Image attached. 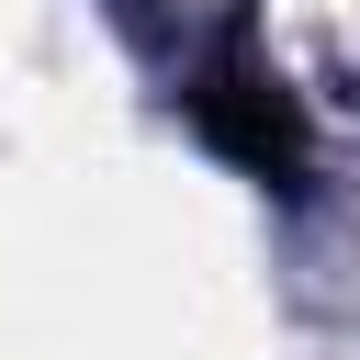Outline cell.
Returning a JSON list of instances; mask_svg holds the SVG:
<instances>
[{
    "mask_svg": "<svg viewBox=\"0 0 360 360\" xmlns=\"http://www.w3.org/2000/svg\"><path fill=\"white\" fill-rule=\"evenodd\" d=\"M191 112H202V135H214L236 169H259V180H292V169H304V124H292V101H281L248 56H214V68L191 79Z\"/></svg>",
    "mask_w": 360,
    "mask_h": 360,
    "instance_id": "obj_1",
    "label": "cell"
}]
</instances>
